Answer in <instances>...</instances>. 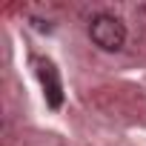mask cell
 <instances>
[{"mask_svg":"<svg viewBox=\"0 0 146 146\" xmlns=\"http://www.w3.org/2000/svg\"><path fill=\"white\" fill-rule=\"evenodd\" d=\"M89 37L103 52H117L126 40V26L115 15H95L92 23H89Z\"/></svg>","mask_w":146,"mask_h":146,"instance_id":"1","label":"cell"},{"mask_svg":"<svg viewBox=\"0 0 146 146\" xmlns=\"http://www.w3.org/2000/svg\"><path fill=\"white\" fill-rule=\"evenodd\" d=\"M37 78L43 83L46 103L52 109H60V103H63V86H60V78H57V69L49 60H37Z\"/></svg>","mask_w":146,"mask_h":146,"instance_id":"2","label":"cell"}]
</instances>
